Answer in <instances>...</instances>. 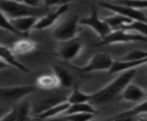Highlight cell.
<instances>
[{"instance_id":"22","label":"cell","mask_w":147,"mask_h":121,"mask_svg":"<svg viewBox=\"0 0 147 121\" xmlns=\"http://www.w3.org/2000/svg\"><path fill=\"white\" fill-rule=\"evenodd\" d=\"M122 30H129V31H132V32H137V33L147 38V22L133 21L130 24L125 25Z\"/></svg>"},{"instance_id":"35","label":"cell","mask_w":147,"mask_h":121,"mask_svg":"<svg viewBox=\"0 0 147 121\" xmlns=\"http://www.w3.org/2000/svg\"><path fill=\"white\" fill-rule=\"evenodd\" d=\"M113 1H114V0H113Z\"/></svg>"},{"instance_id":"31","label":"cell","mask_w":147,"mask_h":121,"mask_svg":"<svg viewBox=\"0 0 147 121\" xmlns=\"http://www.w3.org/2000/svg\"><path fill=\"white\" fill-rule=\"evenodd\" d=\"M23 3L30 7H41V3H44V0H23Z\"/></svg>"},{"instance_id":"30","label":"cell","mask_w":147,"mask_h":121,"mask_svg":"<svg viewBox=\"0 0 147 121\" xmlns=\"http://www.w3.org/2000/svg\"><path fill=\"white\" fill-rule=\"evenodd\" d=\"M70 1H74V0H44V6L49 8V7H53V6H62V5H67L69 3Z\"/></svg>"},{"instance_id":"25","label":"cell","mask_w":147,"mask_h":121,"mask_svg":"<svg viewBox=\"0 0 147 121\" xmlns=\"http://www.w3.org/2000/svg\"><path fill=\"white\" fill-rule=\"evenodd\" d=\"M111 2L123 5V6H129L138 10L147 9V0H114Z\"/></svg>"},{"instance_id":"24","label":"cell","mask_w":147,"mask_h":121,"mask_svg":"<svg viewBox=\"0 0 147 121\" xmlns=\"http://www.w3.org/2000/svg\"><path fill=\"white\" fill-rule=\"evenodd\" d=\"M0 29H2V30H6V31H8L9 33H13L14 35H22V37H24L21 32H18L15 27H14V25L11 24V22H10V19L6 16V14L0 9Z\"/></svg>"},{"instance_id":"32","label":"cell","mask_w":147,"mask_h":121,"mask_svg":"<svg viewBox=\"0 0 147 121\" xmlns=\"http://www.w3.org/2000/svg\"><path fill=\"white\" fill-rule=\"evenodd\" d=\"M137 121H147V112L146 113H140V114H137L134 115Z\"/></svg>"},{"instance_id":"13","label":"cell","mask_w":147,"mask_h":121,"mask_svg":"<svg viewBox=\"0 0 147 121\" xmlns=\"http://www.w3.org/2000/svg\"><path fill=\"white\" fill-rule=\"evenodd\" d=\"M69 106H70V103L68 100L56 103L55 105L51 106L49 108H47V110H45V111L36 114V118L39 119V120H47V119L57 116L60 114H64L65 111L69 108Z\"/></svg>"},{"instance_id":"4","label":"cell","mask_w":147,"mask_h":121,"mask_svg":"<svg viewBox=\"0 0 147 121\" xmlns=\"http://www.w3.org/2000/svg\"><path fill=\"white\" fill-rule=\"evenodd\" d=\"M79 29V19L76 15L71 16L70 18L62 22L53 32L54 39L59 41H68L74 38H76V34Z\"/></svg>"},{"instance_id":"9","label":"cell","mask_w":147,"mask_h":121,"mask_svg":"<svg viewBox=\"0 0 147 121\" xmlns=\"http://www.w3.org/2000/svg\"><path fill=\"white\" fill-rule=\"evenodd\" d=\"M68 9H69V3L59 6L54 10L48 11L46 15L39 17L38 22L34 25V30H44V29H47V27L52 26L61 17V15H64L68 11Z\"/></svg>"},{"instance_id":"16","label":"cell","mask_w":147,"mask_h":121,"mask_svg":"<svg viewBox=\"0 0 147 121\" xmlns=\"http://www.w3.org/2000/svg\"><path fill=\"white\" fill-rule=\"evenodd\" d=\"M36 48H37V45H36L34 41H32L28 38H22L13 45L11 50L16 54L24 55V54H29V53L33 51Z\"/></svg>"},{"instance_id":"15","label":"cell","mask_w":147,"mask_h":121,"mask_svg":"<svg viewBox=\"0 0 147 121\" xmlns=\"http://www.w3.org/2000/svg\"><path fill=\"white\" fill-rule=\"evenodd\" d=\"M147 64V58L146 59H142V61H139V62H131V61H122V59H118V61H115L111 68L108 71L109 74H114V73H119V72H123V71H126V70H131V68H136L138 66H141V65H145Z\"/></svg>"},{"instance_id":"21","label":"cell","mask_w":147,"mask_h":121,"mask_svg":"<svg viewBox=\"0 0 147 121\" xmlns=\"http://www.w3.org/2000/svg\"><path fill=\"white\" fill-rule=\"evenodd\" d=\"M53 73L57 76V79L60 81V84H62L64 87H70L72 84V78L65 68L55 65V66H53Z\"/></svg>"},{"instance_id":"33","label":"cell","mask_w":147,"mask_h":121,"mask_svg":"<svg viewBox=\"0 0 147 121\" xmlns=\"http://www.w3.org/2000/svg\"><path fill=\"white\" fill-rule=\"evenodd\" d=\"M8 67H11L10 65H8L7 63H5L3 61L0 59V70H5V68H8Z\"/></svg>"},{"instance_id":"3","label":"cell","mask_w":147,"mask_h":121,"mask_svg":"<svg viewBox=\"0 0 147 121\" xmlns=\"http://www.w3.org/2000/svg\"><path fill=\"white\" fill-rule=\"evenodd\" d=\"M147 38L129 30H114L106 38L101 39L99 46H109L115 43H129V42H138L146 41Z\"/></svg>"},{"instance_id":"6","label":"cell","mask_w":147,"mask_h":121,"mask_svg":"<svg viewBox=\"0 0 147 121\" xmlns=\"http://www.w3.org/2000/svg\"><path fill=\"white\" fill-rule=\"evenodd\" d=\"M101 7L115 13V14H119L123 15L132 21H141V22H147V16L144 13V10H138L134 9L132 7L129 6H123V5H118V3H114V2H108V1H101L99 3Z\"/></svg>"},{"instance_id":"29","label":"cell","mask_w":147,"mask_h":121,"mask_svg":"<svg viewBox=\"0 0 147 121\" xmlns=\"http://www.w3.org/2000/svg\"><path fill=\"white\" fill-rule=\"evenodd\" d=\"M29 115V104H22L20 106V114L16 121H25Z\"/></svg>"},{"instance_id":"12","label":"cell","mask_w":147,"mask_h":121,"mask_svg":"<svg viewBox=\"0 0 147 121\" xmlns=\"http://www.w3.org/2000/svg\"><path fill=\"white\" fill-rule=\"evenodd\" d=\"M38 19H39L38 16H23V17L10 19V22L18 32H21L24 37H26L28 32L34 29V25L38 22Z\"/></svg>"},{"instance_id":"18","label":"cell","mask_w":147,"mask_h":121,"mask_svg":"<svg viewBox=\"0 0 147 121\" xmlns=\"http://www.w3.org/2000/svg\"><path fill=\"white\" fill-rule=\"evenodd\" d=\"M60 84L57 76L53 74H44L37 79V86L41 89H54Z\"/></svg>"},{"instance_id":"7","label":"cell","mask_w":147,"mask_h":121,"mask_svg":"<svg viewBox=\"0 0 147 121\" xmlns=\"http://www.w3.org/2000/svg\"><path fill=\"white\" fill-rule=\"evenodd\" d=\"M114 62L115 61L106 54H95L94 56H92V58L88 61V63L85 66H82V67L75 66V67L83 73H90L94 71H109Z\"/></svg>"},{"instance_id":"8","label":"cell","mask_w":147,"mask_h":121,"mask_svg":"<svg viewBox=\"0 0 147 121\" xmlns=\"http://www.w3.org/2000/svg\"><path fill=\"white\" fill-rule=\"evenodd\" d=\"M82 49H83V43L80 42V40L77 38H74L71 40L64 41L60 46L56 55L64 61H71L78 56Z\"/></svg>"},{"instance_id":"17","label":"cell","mask_w":147,"mask_h":121,"mask_svg":"<svg viewBox=\"0 0 147 121\" xmlns=\"http://www.w3.org/2000/svg\"><path fill=\"white\" fill-rule=\"evenodd\" d=\"M103 21L110 26V29L114 31V30H122L125 25L130 24L131 22H133L132 19L123 16V15H119V14H113L111 16H108V17H105Z\"/></svg>"},{"instance_id":"27","label":"cell","mask_w":147,"mask_h":121,"mask_svg":"<svg viewBox=\"0 0 147 121\" xmlns=\"http://www.w3.org/2000/svg\"><path fill=\"white\" fill-rule=\"evenodd\" d=\"M94 113H74L67 114L62 118L64 121H91L94 118Z\"/></svg>"},{"instance_id":"2","label":"cell","mask_w":147,"mask_h":121,"mask_svg":"<svg viewBox=\"0 0 147 121\" xmlns=\"http://www.w3.org/2000/svg\"><path fill=\"white\" fill-rule=\"evenodd\" d=\"M0 9L9 19L23 16H44L47 14V7H30L23 2L0 0Z\"/></svg>"},{"instance_id":"5","label":"cell","mask_w":147,"mask_h":121,"mask_svg":"<svg viewBox=\"0 0 147 121\" xmlns=\"http://www.w3.org/2000/svg\"><path fill=\"white\" fill-rule=\"evenodd\" d=\"M79 24L91 27L101 39L106 38V37L113 31V30L110 29V26H109L103 19H101V18L99 17L98 10H96L95 7L92 8V11H91L90 16L79 19Z\"/></svg>"},{"instance_id":"14","label":"cell","mask_w":147,"mask_h":121,"mask_svg":"<svg viewBox=\"0 0 147 121\" xmlns=\"http://www.w3.org/2000/svg\"><path fill=\"white\" fill-rule=\"evenodd\" d=\"M0 59L3 61L5 63H7L8 65H10L11 67H16L25 73H30V70L28 67H25L23 64H21L14 56V51L11 49H9L8 47H5L2 45H0Z\"/></svg>"},{"instance_id":"19","label":"cell","mask_w":147,"mask_h":121,"mask_svg":"<svg viewBox=\"0 0 147 121\" xmlns=\"http://www.w3.org/2000/svg\"><path fill=\"white\" fill-rule=\"evenodd\" d=\"M74 113H96L92 103H78V104H70L69 108L65 111L64 115L74 114Z\"/></svg>"},{"instance_id":"23","label":"cell","mask_w":147,"mask_h":121,"mask_svg":"<svg viewBox=\"0 0 147 121\" xmlns=\"http://www.w3.org/2000/svg\"><path fill=\"white\" fill-rule=\"evenodd\" d=\"M146 112H147V99L138 103L134 107H132L130 110H126L124 112L118 113L116 116H133V115H137L140 113H146Z\"/></svg>"},{"instance_id":"34","label":"cell","mask_w":147,"mask_h":121,"mask_svg":"<svg viewBox=\"0 0 147 121\" xmlns=\"http://www.w3.org/2000/svg\"><path fill=\"white\" fill-rule=\"evenodd\" d=\"M8 1H17V2H23V0H8Z\"/></svg>"},{"instance_id":"1","label":"cell","mask_w":147,"mask_h":121,"mask_svg":"<svg viewBox=\"0 0 147 121\" xmlns=\"http://www.w3.org/2000/svg\"><path fill=\"white\" fill-rule=\"evenodd\" d=\"M136 73H137L136 68H131V70L121 72V74L115 80H113L110 83H108L107 86H105L103 88L98 90L96 92L92 94L90 103L103 104V103H108V102L115 99V97H117L119 94L122 95V92L126 88V86L132 82Z\"/></svg>"},{"instance_id":"11","label":"cell","mask_w":147,"mask_h":121,"mask_svg":"<svg viewBox=\"0 0 147 121\" xmlns=\"http://www.w3.org/2000/svg\"><path fill=\"white\" fill-rule=\"evenodd\" d=\"M146 97H147V94L144 90V88H141L140 86L133 82L129 83L122 92V98L124 100L132 102V103H140L145 100Z\"/></svg>"},{"instance_id":"10","label":"cell","mask_w":147,"mask_h":121,"mask_svg":"<svg viewBox=\"0 0 147 121\" xmlns=\"http://www.w3.org/2000/svg\"><path fill=\"white\" fill-rule=\"evenodd\" d=\"M34 91L32 86H15V87H3L0 88L1 99H20Z\"/></svg>"},{"instance_id":"20","label":"cell","mask_w":147,"mask_h":121,"mask_svg":"<svg viewBox=\"0 0 147 121\" xmlns=\"http://www.w3.org/2000/svg\"><path fill=\"white\" fill-rule=\"evenodd\" d=\"M91 97L92 95L85 94L77 86L74 87L71 94L68 96V102L70 104H78V103H88L91 102Z\"/></svg>"},{"instance_id":"26","label":"cell","mask_w":147,"mask_h":121,"mask_svg":"<svg viewBox=\"0 0 147 121\" xmlns=\"http://www.w3.org/2000/svg\"><path fill=\"white\" fill-rule=\"evenodd\" d=\"M147 58V50H141V49H136V50H131L129 51L123 58L122 61H131V62H139L142 59Z\"/></svg>"},{"instance_id":"28","label":"cell","mask_w":147,"mask_h":121,"mask_svg":"<svg viewBox=\"0 0 147 121\" xmlns=\"http://www.w3.org/2000/svg\"><path fill=\"white\" fill-rule=\"evenodd\" d=\"M18 114H20V106H15L11 111L5 114L0 119V121H16L18 119Z\"/></svg>"}]
</instances>
